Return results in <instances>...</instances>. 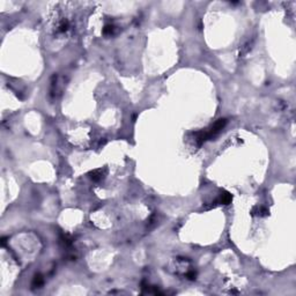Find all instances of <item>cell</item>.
I'll list each match as a JSON object with an SVG mask.
<instances>
[{"mask_svg":"<svg viewBox=\"0 0 296 296\" xmlns=\"http://www.w3.org/2000/svg\"><path fill=\"white\" fill-rule=\"evenodd\" d=\"M102 178V170L98 169V170H95V171H92L91 172V179L94 180H98Z\"/></svg>","mask_w":296,"mask_h":296,"instance_id":"6da1fadb","label":"cell"},{"mask_svg":"<svg viewBox=\"0 0 296 296\" xmlns=\"http://www.w3.org/2000/svg\"><path fill=\"white\" fill-rule=\"evenodd\" d=\"M42 282H43V278L41 276L40 274L36 275V276L34 278V286H35V287H36V286H37V287H38V286H41V285H42Z\"/></svg>","mask_w":296,"mask_h":296,"instance_id":"7a4b0ae2","label":"cell"},{"mask_svg":"<svg viewBox=\"0 0 296 296\" xmlns=\"http://www.w3.org/2000/svg\"><path fill=\"white\" fill-rule=\"evenodd\" d=\"M59 28H60V31H66L67 28H68V23H67V21H63L61 22V24L59 26Z\"/></svg>","mask_w":296,"mask_h":296,"instance_id":"3957f363","label":"cell"},{"mask_svg":"<svg viewBox=\"0 0 296 296\" xmlns=\"http://www.w3.org/2000/svg\"><path fill=\"white\" fill-rule=\"evenodd\" d=\"M112 30H114V27L112 26H106L105 28H104V30H103V32L104 34H108V32H112Z\"/></svg>","mask_w":296,"mask_h":296,"instance_id":"277c9868","label":"cell"}]
</instances>
